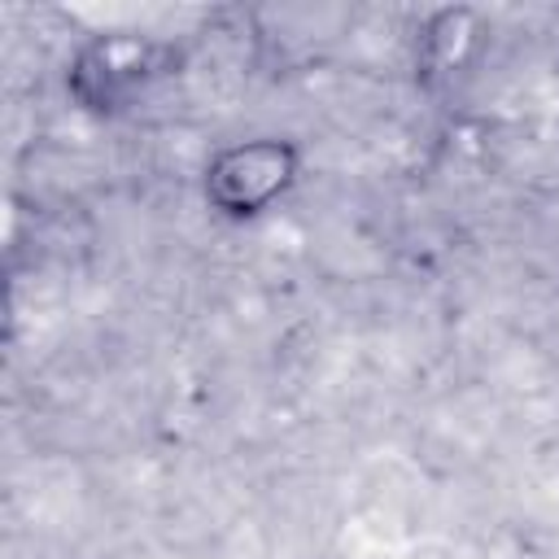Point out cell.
<instances>
[{
	"mask_svg": "<svg viewBox=\"0 0 559 559\" xmlns=\"http://www.w3.org/2000/svg\"><path fill=\"white\" fill-rule=\"evenodd\" d=\"M301 179V148L288 135H245L201 166V201L223 223H253Z\"/></svg>",
	"mask_w": 559,
	"mask_h": 559,
	"instance_id": "2",
	"label": "cell"
},
{
	"mask_svg": "<svg viewBox=\"0 0 559 559\" xmlns=\"http://www.w3.org/2000/svg\"><path fill=\"white\" fill-rule=\"evenodd\" d=\"M406 559H472V555L459 542H450V537H419L406 550Z\"/></svg>",
	"mask_w": 559,
	"mask_h": 559,
	"instance_id": "4",
	"label": "cell"
},
{
	"mask_svg": "<svg viewBox=\"0 0 559 559\" xmlns=\"http://www.w3.org/2000/svg\"><path fill=\"white\" fill-rule=\"evenodd\" d=\"M183 52L148 31H96L87 35L70 66L66 92L92 118H122L140 109L166 79H175Z\"/></svg>",
	"mask_w": 559,
	"mask_h": 559,
	"instance_id": "1",
	"label": "cell"
},
{
	"mask_svg": "<svg viewBox=\"0 0 559 559\" xmlns=\"http://www.w3.org/2000/svg\"><path fill=\"white\" fill-rule=\"evenodd\" d=\"M485 39H489V22L472 4H441L424 13L415 31V83L424 92L454 87L480 61Z\"/></svg>",
	"mask_w": 559,
	"mask_h": 559,
	"instance_id": "3",
	"label": "cell"
}]
</instances>
